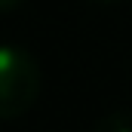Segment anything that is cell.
Returning <instances> with one entry per match:
<instances>
[{
    "label": "cell",
    "instance_id": "6da1fadb",
    "mask_svg": "<svg viewBox=\"0 0 132 132\" xmlns=\"http://www.w3.org/2000/svg\"><path fill=\"white\" fill-rule=\"evenodd\" d=\"M40 95V68L22 46H0V120L28 114Z\"/></svg>",
    "mask_w": 132,
    "mask_h": 132
},
{
    "label": "cell",
    "instance_id": "3957f363",
    "mask_svg": "<svg viewBox=\"0 0 132 132\" xmlns=\"http://www.w3.org/2000/svg\"><path fill=\"white\" fill-rule=\"evenodd\" d=\"M19 3H22V0H0V12H3V9H12V6H19Z\"/></svg>",
    "mask_w": 132,
    "mask_h": 132
},
{
    "label": "cell",
    "instance_id": "277c9868",
    "mask_svg": "<svg viewBox=\"0 0 132 132\" xmlns=\"http://www.w3.org/2000/svg\"><path fill=\"white\" fill-rule=\"evenodd\" d=\"M101 3H114V0H101Z\"/></svg>",
    "mask_w": 132,
    "mask_h": 132
},
{
    "label": "cell",
    "instance_id": "7a4b0ae2",
    "mask_svg": "<svg viewBox=\"0 0 132 132\" xmlns=\"http://www.w3.org/2000/svg\"><path fill=\"white\" fill-rule=\"evenodd\" d=\"M92 132H132V111H114L101 117Z\"/></svg>",
    "mask_w": 132,
    "mask_h": 132
}]
</instances>
